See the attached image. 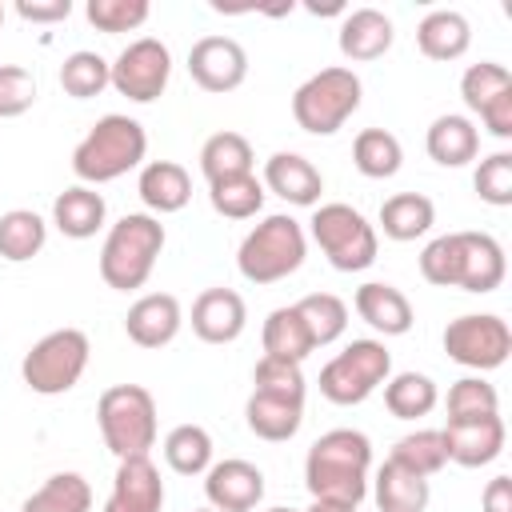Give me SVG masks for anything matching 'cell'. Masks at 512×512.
<instances>
[{
  "label": "cell",
  "mask_w": 512,
  "mask_h": 512,
  "mask_svg": "<svg viewBox=\"0 0 512 512\" xmlns=\"http://www.w3.org/2000/svg\"><path fill=\"white\" fill-rule=\"evenodd\" d=\"M440 392L432 384V376L424 372H400L392 380H384V408L396 416V420H420L436 408Z\"/></svg>",
  "instance_id": "obj_34"
},
{
  "label": "cell",
  "mask_w": 512,
  "mask_h": 512,
  "mask_svg": "<svg viewBox=\"0 0 512 512\" xmlns=\"http://www.w3.org/2000/svg\"><path fill=\"white\" fill-rule=\"evenodd\" d=\"M444 432V448L448 460H456L460 468H484L504 452V420L496 416H472V420H448Z\"/></svg>",
  "instance_id": "obj_17"
},
{
  "label": "cell",
  "mask_w": 512,
  "mask_h": 512,
  "mask_svg": "<svg viewBox=\"0 0 512 512\" xmlns=\"http://www.w3.org/2000/svg\"><path fill=\"white\" fill-rule=\"evenodd\" d=\"M92 508V488L80 472H56L48 476L24 504L20 512H88Z\"/></svg>",
  "instance_id": "obj_32"
},
{
  "label": "cell",
  "mask_w": 512,
  "mask_h": 512,
  "mask_svg": "<svg viewBox=\"0 0 512 512\" xmlns=\"http://www.w3.org/2000/svg\"><path fill=\"white\" fill-rule=\"evenodd\" d=\"M496 412H500V396L488 380L464 376L448 388V420H472V416H496Z\"/></svg>",
  "instance_id": "obj_41"
},
{
  "label": "cell",
  "mask_w": 512,
  "mask_h": 512,
  "mask_svg": "<svg viewBox=\"0 0 512 512\" xmlns=\"http://www.w3.org/2000/svg\"><path fill=\"white\" fill-rule=\"evenodd\" d=\"M504 248L488 232H448L420 252V276L436 288L496 292L504 284Z\"/></svg>",
  "instance_id": "obj_1"
},
{
  "label": "cell",
  "mask_w": 512,
  "mask_h": 512,
  "mask_svg": "<svg viewBox=\"0 0 512 512\" xmlns=\"http://www.w3.org/2000/svg\"><path fill=\"white\" fill-rule=\"evenodd\" d=\"M36 104V80L20 64H0V120L24 116Z\"/></svg>",
  "instance_id": "obj_44"
},
{
  "label": "cell",
  "mask_w": 512,
  "mask_h": 512,
  "mask_svg": "<svg viewBox=\"0 0 512 512\" xmlns=\"http://www.w3.org/2000/svg\"><path fill=\"white\" fill-rule=\"evenodd\" d=\"M172 76V52L156 36L132 40L116 60H112V88L136 104H152Z\"/></svg>",
  "instance_id": "obj_13"
},
{
  "label": "cell",
  "mask_w": 512,
  "mask_h": 512,
  "mask_svg": "<svg viewBox=\"0 0 512 512\" xmlns=\"http://www.w3.org/2000/svg\"><path fill=\"white\" fill-rule=\"evenodd\" d=\"M252 396L244 404V420L260 440H292L304 420V372L292 360L264 356L252 372Z\"/></svg>",
  "instance_id": "obj_3"
},
{
  "label": "cell",
  "mask_w": 512,
  "mask_h": 512,
  "mask_svg": "<svg viewBox=\"0 0 512 512\" xmlns=\"http://www.w3.org/2000/svg\"><path fill=\"white\" fill-rule=\"evenodd\" d=\"M180 324H184V312H180V300L172 292H148L124 316V332L140 348H164V344H172L176 332H180Z\"/></svg>",
  "instance_id": "obj_20"
},
{
  "label": "cell",
  "mask_w": 512,
  "mask_h": 512,
  "mask_svg": "<svg viewBox=\"0 0 512 512\" xmlns=\"http://www.w3.org/2000/svg\"><path fill=\"white\" fill-rule=\"evenodd\" d=\"M308 228L336 272H364L376 264V228L352 204H320Z\"/></svg>",
  "instance_id": "obj_11"
},
{
  "label": "cell",
  "mask_w": 512,
  "mask_h": 512,
  "mask_svg": "<svg viewBox=\"0 0 512 512\" xmlns=\"http://www.w3.org/2000/svg\"><path fill=\"white\" fill-rule=\"evenodd\" d=\"M308 512H356L352 504H336V500H312Z\"/></svg>",
  "instance_id": "obj_47"
},
{
  "label": "cell",
  "mask_w": 512,
  "mask_h": 512,
  "mask_svg": "<svg viewBox=\"0 0 512 512\" xmlns=\"http://www.w3.org/2000/svg\"><path fill=\"white\" fill-rule=\"evenodd\" d=\"M48 240V224L32 208H12L0 216V256L12 264L32 260Z\"/></svg>",
  "instance_id": "obj_35"
},
{
  "label": "cell",
  "mask_w": 512,
  "mask_h": 512,
  "mask_svg": "<svg viewBox=\"0 0 512 512\" xmlns=\"http://www.w3.org/2000/svg\"><path fill=\"white\" fill-rule=\"evenodd\" d=\"M296 312L304 316V324H308L316 348L340 340L344 328H348V304H344L340 296H332V292H312V296L296 300Z\"/></svg>",
  "instance_id": "obj_39"
},
{
  "label": "cell",
  "mask_w": 512,
  "mask_h": 512,
  "mask_svg": "<svg viewBox=\"0 0 512 512\" xmlns=\"http://www.w3.org/2000/svg\"><path fill=\"white\" fill-rule=\"evenodd\" d=\"M304 252H308V240H304L300 220L276 212V216H264L244 236L236 252V268L248 284H276L304 264Z\"/></svg>",
  "instance_id": "obj_7"
},
{
  "label": "cell",
  "mask_w": 512,
  "mask_h": 512,
  "mask_svg": "<svg viewBox=\"0 0 512 512\" xmlns=\"http://www.w3.org/2000/svg\"><path fill=\"white\" fill-rule=\"evenodd\" d=\"M352 304H356L360 320H364L368 328L384 332V336H404V332L412 328V304H408V296H404L400 288L384 284V280L360 284L356 296H352Z\"/></svg>",
  "instance_id": "obj_23"
},
{
  "label": "cell",
  "mask_w": 512,
  "mask_h": 512,
  "mask_svg": "<svg viewBox=\"0 0 512 512\" xmlns=\"http://www.w3.org/2000/svg\"><path fill=\"white\" fill-rule=\"evenodd\" d=\"M104 212H108L104 196H100L96 188H88V184H72V188H64V192L52 200V224H56L64 236H72V240L96 236V232L104 228Z\"/></svg>",
  "instance_id": "obj_25"
},
{
  "label": "cell",
  "mask_w": 512,
  "mask_h": 512,
  "mask_svg": "<svg viewBox=\"0 0 512 512\" xmlns=\"http://www.w3.org/2000/svg\"><path fill=\"white\" fill-rule=\"evenodd\" d=\"M96 420L104 448L116 460L148 456V448L156 444V400L140 384H112L108 392H100Z\"/></svg>",
  "instance_id": "obj_6"
},
{
  "label": "cell",
  "mask_w": 512,
  "mask_h": 512,
  "mask_svg": "<svg viewBox=\"0 0 512 512\" xmlns=\"http://www.w3.org/2000/svg\"><path fill=\"white\" fill-rule=\"evenodd\" d=\"M352 164L360 168V176L368 180H388L400 172L404 164V148L392 132L384 128H364L356 140H352Z\"/></svg>",
  "instance_id": "obj_33"
},
{
  "label": "cell",
  "mask_w": 512,
  "mask_h": 512,
  "mask_svg": "<svg viewBox=\"0 0 512 512\" xmlns=\"http://www.w3.org/2000/svg\"><path fill=\"white\" fill-rule=\"evenodd\" d=\"M432 220H436V208L420 192H396L380 204V228L388 240H400V244L424 236L432 228Z\"/></svg>",
  "instance_id": "obj_30"
},
{
  "label": "cell",
  "mask_w": 512,
  "mask_h": 512,
  "mask_svg": "<svg viewBox=\"0 0 512 512\" xmlns=\"http://www.w3.org/2000/svg\"><path fill=\"white\" fill-rule=\"evenodd\" d=\"M364 84L352 68H320L316 76H308L296 92H292V116L304 132L312 136H332L344 128V120L360 108Z\"/></svg>",
  "instance_id": "obj_8"
},
{
  "label": "cell",
  "mask_w": 512,
  "mask_h": 512,
  "mask_svg": "<svg viewBox=\"0 0 512 512\" xmlns=\"http://www.w3.org/2000/svg\"><path fill=\"white\" fill-rule=\"evenodd\" d=\"M424 148H428V156H432L436 164H444V168H464V164L476 160V152H480V132H476V124H472L468 116L448 112V116H436V120H432V128H428V136H424Z\"/></svg>",
  "instance_id": "obj_26"
},
{
  "label": "cell",
  "mask_w": 512,
  "mask_h": 512,
  "mask_svg": "<svg viewBox=\"0 0 512 512\" xmlns=\"http://www.w3.org/2000/svg\"><path fill=\"white\" fill-rule=\"evenodd\" d=\"M148 0H88L84 16L96 32H132L148 20Z\"/></svg>",
  "instance_id": "obj_42"
},
{
  "label": "cell",
  "mask_w": 512,
  "mask_h": 512,
  "mask_svg": "<svg viewBox=\"0 0 512 512\" xmlns=\"http://www.w3.org/2000/svg\"><path fill=\"white\" fill-rule=\"evenodd\" d=\"M416 44L428 60H460L472 44V24L456 8H436L416 24Z\"/></svg>",
  "instance_id": "obj_24"
},
{
  "label": "cell",
  "mask_w": 512,
  "mask_h": 512,
  "mask_svg": "<svg viewBox=\"0 0 512 512\" xmlns=\"http://www.w3.org/2000/svg\"><path fill=\"white\" fill-rule=\"evenodd\" d=\"M136 192L152 212L164 216V212H180L192 200V180L176 160H152V164L140 168Z\"/></svg>",
  "instance_id": "obj_27"
},
{
  "label": "cell",
  "mask_w": 512,
  "mask_h": 512,
  "mask_svg": "<svg viewBox=\"0 0 512 512\" xmlns=\"http://www.w3.org/2000/svg\"><path fill=\"white\" fill-rule=\"evenodd\" d=\"M368 468H372L368 436L356 428H332L308 448L304 484L312 500H336L356 508L368 496Z\"/></svg>",
  "instance_id": "obj_2"
},
{
  "label": "cell",
  "mask_w": 512,
  "mask_h": 512,
  "mask_svg": "<svg viewBox=\"0 0 512 512\" xmlns=\"http://www.w3.org/2000/svg\"><path fill=\"white\" fill-rule=\"evenodd\" d=\"M196 512H216V508H196Z\"/></svg>",
  "instance_id": "obj_51"
},
{
  "label": "cell",
  "mask_w": 512,
  "mask_h": 512,
  "mask_svg": "<svg viewBox=\"0 0 512 512\" xmlns=\"http://www.w3.org/2000/svg\"><path fill=\"white\" fill-rule=\"evenodd\" d=\"M472 184H476V196H480L484 204L508 208V204H512V152H492V156H484L480 168H476V176H472Z\"/></svg>",
  "instance_id": "obj_43"
},
{
  "label": "cell",
  "mask_w": 512,
  "mask_h": 512,
  "mask_svg": "<svg viewBox=\"0 0 512 512\" xmlns=\"http://www.w3.org/2000/svg\"><path fill=\"white\" fill-rule=\"evenodd\" d=\"M428 480L400 468L396 460H384L376 472V508L380 512H424L428 508Z\"/></svg>",
  "instance_id": "obj_29"
},
{
  "label": "cell",
  "mask_w": 512,
  "mask_h": 512,
  "mask_svg": "<svg viewBox=\"0 0 512 512\" xmlns=\"http://www.w3.org/2000/svg\"><path fill=\"white\" fill-rule=\"evenodd\" d=\"M188 76L204 88V92H232L244 84L248 76V52L232 40V36H200L188 52Z\"/></svg>",
  "instance_id": "obj_15"
},
{
  "label": "cell",
  "mask_w": 512,
  "mask_h": 512,
  "mask_svg": "<svg viewBox=\"0 0 512 512\" xmlns=\"http://www.w3.org/2000/svg\"><path fill=\"white\" fill-rule=\"evenodd\" d=\"M164 508V480L148 456H128L116 468L112 496L104 500V512H160Z\"/></svg>",
  "instance_id": "obj_19"
},
{
  "label": "cell",
  "mask_w": 512,
  "mask_h": 512,
  "mask_svg": "<svg viewBox=\"0 0 512 512\" xmlns=\"http://www.w3.org/2000/svg\"><path fill=\"white\" fill-rule=\"evenodd\" d=\"M484 512H512V476H492L480 496Z\"/></svg>",
  "instance_id": "obj_46"
},
{
  "label": "cell",
  "mask_w": 512,
  "mask_h": 512,
  "mask_svg": "<svg viewBox=\"0 0 512 512\" xmlns=\"http://www.w3.org/2000/svg\"><path fill=\"white\" fill-rule=\"evenodd\" d=\"M204 496L216 512H252L264 500V472L248 460H220L204 472Z\"/></svg>",
  "instance_id": "obj_16"
},
{
  "label": "cell",
  "mask_w": 512,
  "mask_h": 512,
  "mask_svg": "<svg viewBox=\"0 0 512 512\" xmlns=\"http://www.w3.org/2000/svg\"><path fill=\"white\" fill-rule=\"evenodd\" d=\"M388 372H392V352L384 348V340H352L320 368V396L340 408L364 404L388 380Z\"/></svg>",
  "instance_id": "obj_10"
},
{
  "label": "cell",
  "mask_w": 512,
  "mask_h": 512,
  "mask_svg": "<svg viewBox=\"0 0 512 512\" xmlns=\"http://www.w3.org/2000/svg\"><path fill=\"white\" fill-rule=\"evenodd\" d=\"M200 172L208 176V184L232 180V176H248L252 172V144L240 132L208 136L204 148H200Z\"/></svg>",
  "instance_id": "obj_31"
},
{
  "label": "cell",
  "mask_w": 512,
  "mask_h": 512,
  "mask_svg": "<svg viewBox=\"0 0 512 512\" xmlns=\"http://www.w3.org/2000/svg\"><path fill=\"white\" fill-rule=\"evenodd\" d=\"M268 512H308V508H268Z\"/></svg>",
  "instance_id": "obj_49"
},
{
  "label": "cell",
  "mask_w": 512,
  "mask_h": 512,
  "mask_svg": "<svg viewBox=\"0 0 512 512\" xmlns=\"http://www.w3.org/2000/svg\"><path fill=\"white\" fill-rule=\"evenodd\" d=\"M444 352L448 360L464 364V368H476V372H492L508 360L512 352V328L492 316V312H468V316H456L448 320L444 328Z\"/></svg>",
  "instance_id": "obj_12"
},
{
  "label": "cell",
  "mask_w": 512,
  "mask_h": 512,
  "mask_svg": "<svg viewBox=\"0 0 512 512\" xmlns=\"http://www.w3.org/2000/svg\"><path fill=\"white\" fill-rule=\"evenodd\" d=\"M208 200L224 220H248L264 208V184L252 172L232 176V180H216V184H208Z\"/></svg>",
  "instance_id": "obj_40"
},
{
  "label": "cell",
  "mask_w": 512,
  "mask_h": 512,
  "mask_svg": "<svg viewBox=\"0 0 512 512\" xmlns=\"http://www.w3.org/2000/svg\"><path fill=\"white\" fill-rule=\"evenodd\" d=\"M460 96L468 112L484 120L496 140H512V72L504 64L480 60L460 76Z\"/></svg>",
  "instance_id": "obj_14"
},
{
  "label": "cell",
  "mask_w": 512,
  "mask_h": 512,
  "mask_svg": "<svg viewBox=\"0 0 512 512\" xmlns=\"http://www.w3.org/2000/svg\"><path fill=\"white\" fill-rule=\"evenodd\" d=\"M396 32H392V20L380 12V8H352L344 12L340 20V52L356 64H368V60H380L388 48H392Z\"/></svg>",
  "instance_id": "obj_22"
},
{
  "label": "cell",
  "mask_w": 512,
  "mask_h": 512,
  "mask_svg": "<svg viewBox=\"0 0 512 512\" xmlns=\"http://www.w3.org/2000/svg\"><path fill=\"white\" fill-rule=\"evenodd\" d=\"M164 248V224L148 212H128L120 216L100 248V276L116 292L144 288V280L156 268V256Z\"/></svg>",
  "instance_id": "obj_5"
},
{
  "label": "cell",
  "mask_w": 512,
  "mask_h": 512,
  "mask_svg": "<svg viewBox=\"0 0 512 512\" xmlns=\"http://www.w3.org/2000/svg\"><path fill=\"white\" fill-rule=\"evenodd\" d=\"M388 460H396L400 468H408V472H416V476H436L444 464H448V448H444V432H436V428H420V432H408V436H400L396 440V448H392V456Z\"/></svg>",
  "instance_id": "obj_38"
},
{
  "label": "cell",
  "mask_w": 512,
  "mask_h": 512,
  "mask_svg": "<svg viewBox=\"0 0 512 512\" xmlns=\"http://www.w3.org/2000/svg\"><path fill=\"white\" fill-rule=\"evenodd\" d=\"M248 324L244 296L232 288H204L192 300V332L204 344H232Z\"/></svg>",
  "instance_id": "obj_18"
},
{
  "label": "cell",
  "mask_w": 512,
  "mask_h": 512,
  "mask_svg": "<svg viewBox=\"0 0 512 512\" xmlns=\"http://www.w3.org/2000/svg\"><path fill=\"white\" fill-rule=\"evenodd\" d=\"M164 460L180 476H200L212 468V436L200 424H180L164 436Z\"/></svg>",
  "instance_id": "obj_36"
},
{
  "label": "cell",
  "mask_w": 512,
  "mask_h": 512,
  "mask_svg": "<svg viewBox=\"0 0 512 512\" xmlns=\"http://www.w3.org/2000/svg\"><path fill=\"white\" fill-rule=\"evenodd\" d=\"M0 24H4V4H0Z\"/></svg>",
  "instance_id": "obj_50"
},
{
  "label": "cell",
  "mask_w": 512,
  "mask_h": 512,
  "mask_svg": "<svg viewBox=\"0 0 512 512\" xmlns=\"http://www.w3.org/2000/svg\"><path fill=\"white\" fill-rule=\"evenodd\" d=\"M148 152V136L144 124L120 112H108L92 124V132L72 148V172L92 188V184H108L124 172H132Z\"/></svg>",
  "instance_id": "obj_4"
},
{
  "label": "cell",
  "mask_w": 512,
  "mask_h": 512,
  "mask_svg": "<svg viewBox=\"0 0 512 512\" xmlns=\"http://www.w3.org/2000/svg\"><path fill=\"white\" fill-rule=\"evenodd\" d=\"M88 336L80 328H56L48 336H40L28 352H24V364H20V376L32 392L40 396H60L68 388L80 384L84 368H88Z\"/></svg>",
  "instance_id": "obj_9"
},
{
  "label": "cell",
  "mask_w": 512,
  "mask_h": 512,
  "mask_svg": "<svg viewBox=\"0 0 512 512\" xmlns=\"http://www.w3.org/2000/svg\"><path fill=\"white\" fill-rule=\"evenodd\" d=\"M16 12L32 24H48V20H68L72 0H16Z\"/></svg>",
  "instance_id": "obj_45"
},
{
  "label": "cell",
  "mask_w": 512,
  "mask_h": 512,
  "mask_svg": "<svg viewBox=\"0 0 512 512\" xmlns=\"http://www.w3.org/2000/svg\"><path fill=\"white\" fill-rule=\"evenodd\" d=\"M264 188L276 192L280 200L296 204V208H312L320 200V192H324V176L300 152H276L264 164Z\"/></svg>",
  "instance_id": "obj_21"
},
{
  "label": "cell",
  "mask_w": 512,
  "mask_h": 512,
  "mask_svg": "<svg viewBox=\"0 0 512 512\" xmlns=\"http://www.w3.org/2000/svg\"><path fill=\"white\" fill-rule=\"evenodd\" d=\"M260 340H264V356L292 360V364H300V360L316 348V344H312V332H308V324H304V316L296 312V304L272 308L268 320H264Z\"/></svg>",
  "instance_id": "obj_28"
},
{
  "label": "cell",
  "mask_w": 512,
  "mask_h": 512,
  "mask_svg": "<svg viewBox=\"0 0 512 512\" xmlns=\"http://www.w3.org/2000/svg\"><path fill=\"white\" fill-rule=\"evenodd\" d=\"M108 84H112V64H108L100 52L80 48V52L64 56V64H60V88H64L72 100H92V96H100Z\"/></svg>",
  "instance_id": "obj_37"
},
{
  "label": "cell",
  "mask_w": 512,
  "mask_h": 512,
  "mask_svg": "<svg viewBox=\"0 0 512 512\" xmlns=\"http://www.w3.org/2000/svg\"><path fill=\"white\" fill-rule=\"evenodd\" d=\"M308 12H316V16H332V12H344V4H308Z\"/></svg>",
  "instance_id": "obj_48"
}]
</instances>
